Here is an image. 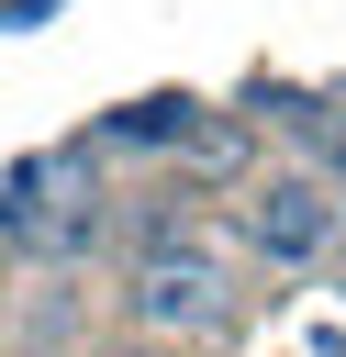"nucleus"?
Returning <instances> with one entry per match:
<instances>
[{
  "mask_svg": "<svg viewBox=\"0 0 346 357\" xmlns=\"http://www.w3.org/2000/svg\"><path fill=\"white\" fill-rule=\"evenodd\" d=\"M123 301H134V324H145V335H212L234 290H223V257H212V245L167 234V245H145V257H134V290H123Z\"/></svg>",
  "mask_w": 346,
  "mask_h": 357,
  "instance_id": "1",
  "label": "nucleus"
},
{
  "mask_svg": "<svg viewBox=\"0 0 346 357\" xmlns=\"http://www.w3.org/2000/svg\"><path fill=\"white\" fill-rule=\"evenodd\" d=\"M246 234H257L268 257L313 268V257H335V234H346V190H335V178H268V190L246 201Z\"/></svg>",
  "mask_w": 346,
  "mask_h": 357,
  "instance_id": "2",
  "label": "nucleus"
},
{
  "mask_svg": "<svg viewBox=\"0 0 346 357\" xmlns=\"http://www.w3.org/2000/svg\"><path fill=\"white\" fill-rule=\"evenodd\" d=\"M335 190H346V123H335Z\"/></svg>",
  "mask_w": 346,
  "mask_h": 357,
  "instance_id": "3",
  "label": "nucleus"
}]
</instances>
